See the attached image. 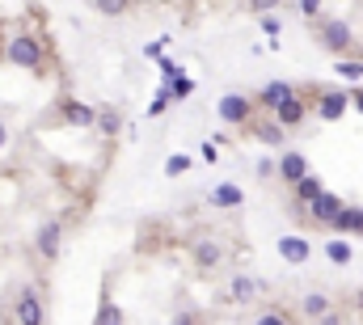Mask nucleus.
Instances as JSON below:
<instances>
[{
	"mask_svg": "<svg viewBox=\"0 0 363 325\" xmlns=\"http://www.w3.org/2000/svg\"><path fill=\"white\" fill-rule=\"evenodd\" d=\"M228 292H233V300H237V304H249V300L258 296V283H253V279H233V288H228Z\"/></svg>",
	"mask_w": 363,
	"mask_h": 325,
	"instance_id": "14",
	"label": "nucleus"
},
{
	"mask_svg": "<svg viewBox=\"0 0 363 325\" xmlns=\"http://www.w3.org/2000/svg\"><path fill=\"white\" fill-rule=\"evenodd\" d=\"M249 5H253L258 13H267V9H275V5H279V0H249Z\"/></svg>",
	"mask_w": 363,
	"mask_h": 325,
	"instance_id": "28",
	"label": "nucleus"
},
{
	"mask_svg": "<svg viewBox=\"0 0 363 325\" xmlns=\"http://www.w3.org/2000/svg\"><path fill=\"white\" fill-rule=\"evenodd\" d=\"M275 110H279V123H283V127H296V123L304 119V101L292 93V97H283V101L275 106Z\"/></svg>",
	"mask_w": 363,
	"mask_h": 325,
	"instance_id": "7",
	"label": "nucleus"
},
{
	"mask_svg": "<svg viewBox=\"0 0 363 325\" xmlns=\"http://www.w3.org/2000/svg\"><path fill=\"white\" fill-rule=\"evenodd\" d=\"M355 106H359V110H363V89H359V93H355Z\"/></svg>",
	"mask_w": 363,
	"mask_h": 325,
	"instance_id": "30",
	"label": "nucleus"
},
{
	"mask_svg": "<svg viewBox=\"0 0 363 325\" xmlns=\"http://www.w3.org/2000/svg\"><path fill=\"white\" fill-rule=\"evenodd\" d=\"M97 127L106 131V135H115V131H119V119H115V115H101V119H97Z\"/></svg>",
	"mask_w": 363,
	"mask_h": 325,
	"instance_id": "24",
	"label": "nucleus"
},
{
	"mask_svg": "<svg viewBox=\"0 0 363 325\" xmlns=\"http://www.w3.org/2000/svg\"><path fill=\"white\" fill-rule=\"evenodd\" d=\"M317 194H321V182H317L313 174H304V178L296 182V199H300V203H313Z\"/></svg>",
	"mask_w": 363,
	"mask_h": 325,
	"instance_id": "12",
	"label": "nucleus"
},
{
	"mask_svg": "<svg viewBox=\"0 0 363 325\" xmlns=\"http://www.w3.org/2000/svg\"><path fill=\"white\" fill-rule=\"evenodd\" d=\"M258 135H262V144H283V123H267V127H258Z\"/></svg>",
	"mask_w": 363,
	"mask_h": 325,
	"instance_id": "18",
	"label": "nucleus"
},
{
	"mask_svg": "<svg viewBox=\"0 0 363 325\" xmlns=\"http://www.w3.org/2000/svg\"><path fill=\"white\" fill-rule=\"evenodd\" d=\"M190 89H194V85H190V81H186V76H174V97H186V93H190Z\"/></svg>",
	"mask_w": 363,
	"mask_h": 325,
	"instance_id": "25",
	"label": "nucleus"
},
{
	"mask_svg": "<svg viewBox=\"0 0 363 325\" xmlns=\"http://www.w3.org/2000/svg\"><path fill=\"white\" fill-rule=\"evenodd\" d=\"M5 140H9V131H5V123H0V148H5Z\"/></svg>",
	"mask_w": 363,
	"mask_h": 325,
	"instance_id": "29",
	"label": "nucleus"
},
{
	"mask_svg": "<svg viewBox=\"0 0 363 325\" xmlns=\"http://www.w3.org/2000/svg\"><path fill=\"white\" fill-rule=\"evenodd\" d=\"M97 5V13H110V17H119L123 9H127V0H93Z\"/></svg>",
	"mask_w": 363,
	"mask_h": 325,
	"instance_id": "19",
	"label": "nucleus"
},
{
	"mask_svg": "<svg viewBox=\"0 0 363 325\" xmlns=\"http://www.w3.org/2000/svg\"><path fill=\"white\" fill-rule=\"evenodd\" d=\"M326 308H330V304H326V296H308V300H304V312H308V317H321Z\"/></svg>",
	"mask_w": 363,
	"mask_h": 325,
	"instance_id": "20",
	"label": "nucleus"
},
{
	"mask_svg": "<svg viewBox=\"0 0 363 325\" xmlns=\"http://www.w3.org/2000/svg\"><path fill=\"white\" fill-rule=\"evenodd\" d=\"M321 42H326L330 51H346V47H351V26H346V22H330V26H321Z\"/></svg>",
	"mask_w": 363,
	"mask_h": 325,
	"instance_id": "3",
	"label": "nucleus"
},
{
	"mask_svg": "<svg viewBox=\"0 0 363 325\" xmlns=\"http://www.w3.org/2000/svg\"><path fill=\"white\" fill-rule=\"evenodd\" d=\"M194 258H199V266H216L220 262V245L216 241H199L194 245Z\"/></svg>",
	"mask_w": 363,
	"mask_h": 325,
	"instance_id": "13",
	"label": "nucleus"
},
{
	"mask_svg": "<svg viewBox=\"0 0 363 325\" xmlns=\"http://www.w3.org/2000/svg\"><path fill=\"white\" fill-rule=\"evenodd\" d=\"M17 317H22L26 325H34V321H42V308H38V300H34V296H26V300H22V308H17Z\"/></svg>",
	"mask_w": 363,
	"mask_h": 325,
	"instance_id": "16",
	"label": "nucleus"
},
{
	"mask_svg": "<svg viewBox=\"0 0 363 325\" xmlns=\"http://www.w3.org/2000/svg\"><path fill=\"white\" fill-rule=\"evenodd\" d=\"M308 207H313V220H321V224H334V220H338V211H342V199L321 190V194H317L313 203H308Z\"/></svg>",
	"mask_w": 363,
	"mask_h": 325,
	"instance_id": "2",
	"label": "nucleus"
},
{
	"mask_svg": "<svg viewBox=\"0 0 363 325\" xmlns=\"http://www.w3.org/2000/svg\"><path fill=\"white\" fill-rule=\"evenodd\" d=\"M68 119H72V123H97V115L85 110V106H68Z\"/></svg>",
	"mask_w": 363,
	"mask_h": 325,
	"instance_id": "21",
	"label": "nucleus"
},
{
	"mask_svg": "<svg viewBox=\"0 0 363 325\" xmlns=\"http://www.w3.org/2000/svg\"><path fill=\"white\" fill-rule=\"evenodd\" d=\"M317 9H321V0H300V13L304 17H317Z\"/></svg>",
	"mask_w": 363,
	"mask_h": 325,
	"instance_id": "26",
	"label": "nucleus"
},
{
	"mask_svg": "<svg viewBox=\"0 0 363 325\" xmlns=\"http://www.w3.org/2000/svg\"><path fill=\"white\" fill-rule=\"evenodd\" d=\"M338 76H346V81H359V76H363V64H338Z\"/></svg>",
	"mask_w": 363,
	"mask_h": 325,
	"instance_id": "22",
	"label": "nucleus"
},
{
	"mask_svg": "<svg viewBox=\"0 0 363 325\" xmlns=\"http://www.w3.org/2000/svg\"><path fill=\"white\" fill-rule=\"evenodd\" d=\"M359 308H363V296H359Z\"/></svg>",
	"mask_w": 363,
	"mask_h": 325,
	"instance_id": "31",
	"label": "nucleus"
},
{
	"mask_svg": "<svg viewBox=\"0 0 363 325\" xmlns=\"http://www.w3.org/2000/svg\"><path fill=\"white\" fill-rule=\"evenodd\" d=\"M97 321H123V312H119L115 304H106V308H101V312H97Z\"/></svg>",
	"mask_w": 363,
	"mask_h": 325,
	"instance_id": "27",
	"label": "nucleus"
},
{
	"mask_svg": "<svg viewBox=\"0 0 363 325\" xmlns=\"http://www.w3.org/2000/svg\"><path fill=\"white\" fill-rule=\"evenodd\" d=\"M279 174H283V182H300L304 174H308V160L300 156V152H283V160H279Z\"/></svg>",
	"mask_w": 363,
	"mask_h": 325,
	"instance_id": "4",
	"label": "nucleus"
},
{
	"mask_svg": "<svg viewBox=\"0 0 363 325\" xmlns=\"http://www.w3.org/2000/svg\"><path fill=\"white\" fill-rule=\"evenodd\" d=\"M186 169H190V156H182V152L169 156V174H186Z\"/></svg>",
	"mask_w": 363,
	"mask_h": 325,
	"instance_id": "23",
	"label": "nucleus"
},
{
	"mask_svg": "<svg viewBox=\"0 0 363 325\" xmlns=\"http://www.w3.org/2000/svg\"><path fill=\"white\" fill-rule=\"evenodd\" d=\"M245 115H249V101H245V97L228 93V97L220 101V119H224V123H245Z\"/></svg>",
	"mask_w": 363,
	"mask_h": 325,
	"instance_id": "5",
	"label": "nucleus"
},
{
	"mask_svg": "<svg viewBox=\"0 0 363 325\" xmlns=\"http://www.w3.org/2000/svg\"><path fill=\"white\" fill-rule=\"evenodd\" d=\"M38 249H42L47 258H56V253H60V228H56V224H42V233H38Z\"/></svg>",
	"mask_w": 363,
	"mask_h": 325,
	"instance_id": "11",
	"label": "nucleus"
},
{
	"mask_svg": "<svg viewBox=\"0 0 363 325\" xmlns=\"http://www.w3.org/2000/svg\"><path fill=\"white\" fill-rule=\"evenodd\" d=\"M283 97H292V85H283V81H271V85L262 89V101H267V106H279Z\"/></svg>",
	"mask_w": 363,
	"mask_h": 325,
	"instance_id": "15",
	"label": "nucleus"
},
{
	"mask_svg": "<svg viewBox=\"0 0 363 325\" xmlns=\"http://www.w3.org/2000/svg\"><path fill=\"white\" fill-rule=\"evenodd\" d=\"M334 228H338V233H355V237H359V233H363V207H346V203H342Z\"/></svg>",
	"mask_w": 363,
	"mask_h": 325,
	"instance_id": "6",
	"label": "nucleus"
},
{
	"mask_svg": "<svg viewBox=\"0 0 363 325\" xmlns=\"http://www.w3.org/2000/svg\"><path fill=\"white\" fill-rule=\"evenodd\" d=\"M317 110H321V119H330V123L342 119V110H346V93H326Z\"/></svg>",
	"mask_w": 363,
	"mask_h": 325,
	"instance_id": "9",
	"label": "nucleus"
},
{
	"mask_svg": "<svg viewBox=\"0 0 363 325\" xmlns=\"http://www.w3.org/2000/svg\"><path fill=\"white\" fill-rule=\"evenodd\" d=\"M9 60H13L17 68H34V64L42 60V47H38L34 38H26V34H22V38H13V42H9Z\"/></svg>",
	"mask_w": 363,
	"mask_h": 325,
	"instance_id": "1",
	"label": "nucleus"
},
{
	"mask_svg": "<svg viewBox=\"0 0 363 325\" xmlns=\"http://www.w3.org/2000/svg\"><path fill=\"white\" fill-rule=\"evenodd\" d=\"M326 253H330V262H338V266H342V262H351V245H346V241H330V245H326Z\"/></svg>",
	"mask_w": 363,
	"mask_h": 325,
	"instance_id": "17",
	"label": "nucleus"
},
{
	"mask_svg": "<svg viewBox=\"0 0 363 325\" xmlns=\"http://www.w3.org/2000/svg\"><path fill=\"white\" fill-rule=\"evenodd\" d=\"M241 199H245V194H241V186H233V182H224V186L212 190V203H216V207H241Z\"/></svg>",
	"mask_w": 363,
	"mask_h": 325,
	"instance_id": "10",
	"label": "nucleus"
},
{
	"mask_svg": "<svg viewBox=\"0 0 363 325\" xmlns=\"http://www.w3.org/2000/svg\"><path fill=\"white\" fill-rule=\"evenodd\" d=\"M279 253H283V262H308V241L283 237V241H279Z\"/></svg>",
	"mask_w": 363,
	"mask_h": 325,
	"instance_id": "8",
	"label": "nucleus"
}]
</instances>
